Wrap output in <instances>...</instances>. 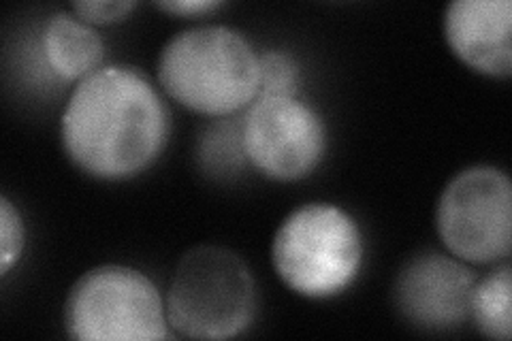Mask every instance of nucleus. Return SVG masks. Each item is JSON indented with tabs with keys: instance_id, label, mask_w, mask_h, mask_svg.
Masks as SVG:
<instances>
[{
	"instance_id": "1",
	"label": "nucleus",
	"mask_w": 512,
	"mask_h": 341,
	"mask_svg": "<svg viewBox=\"0 0 512 341\" xmlns=\"http://www.w3.org/2000/svg\"><path fill=\"white\" fill-rule=\"evenodd\" d=\"M60 141L88 177L133 180L165 152L169 111L139 69L103 64L73 88L60 116Z\"/></svg>"
},
{
	"instance_id": "2",
	"label": "nucleus",
	"mask_w": 512,
	"mask_h": 341,
	"mask_svg": "<svg viewBox=\"0 0 512 341\" xmlns=\"http://www.w3.org/2000/svg\"><path fill=\"white\" fill-rule=\"evenodd\" d=\"M156 77L175 103L207 118H227L259 99V52L237 28H188L163 45Z\"/></svg>"
},
{
	"instance_id": "3",
	"label": "nucleus",
	"mask_w": 512,
	"mask_h": 341,
	"mask_svg": "<svg viewBox=\"0 0 512 341\" xmlns=\"http://www.w3.org/2000/svg\"><path fill=\"white\" fill-rule=\"evenodd\" d=\"M365 237L357 218L333 203H306L288 214L271 241V265L303 299H333L357 282Z\"/></svg>"
},
{
	"instance_id": "4",
	"label": "nucleus",
	"mask_w": 512,
	"mask_h": 341,
	"mask_svg": "<svg viewBox=\"0 0 512 341\" xmlns=\"http://www.w3.org/2000/svg\"><path fill=\"white\" fill-rule=\"evenodd\" d=\"M165 305L175 335L231 339L252 327L259 292L242 256L229 248L197 246L175 265Z\"/></svg>"
},
{
	"instance_id": "5",
	"label": "nucleus",
	"mask_w": 512,
	"mask_h": 341,
	"mask_svg": "<svg viewBox=\"0 0 512 341\" xmlns=\"http://www.w3.org/2000/svg\"><path fill=\"white\" fill-rule=\"evenodd\" d=\"M64 331L79 341H156L169 337L165 297L146 273L101 265L79 275L62 310Z\"/></svg>"
},
{
	"instance_id": "6",
	"label": "nucleus",
	"mask_w": 512,
	"mask_h": 341,
	"mask_svg": "<svg viewBox=\"0 0 512 341\" xmlns=\"http://www.w3.org/2000/svg\"><path fill=\"white\" fill-rule=\"evenodd\" d=\"M436 231L466 265H498L512 248V184L506 171L472 165L448 182L436 205Z\"/></svg>"
},
{
	"instance_id": "7",
	"label": "nucleus",
	"mask_w": 512,
	"mask_h": 341,
	"mask_svg": "<svg viewBox=\"0 0 512 341\" xmlns=\"http://www.w3.org/2000/svg\"><path fill=\"white\" fill-rule=\"evenodd\" d=\"M239 143L250 167L274 182L312 175L327 152V124L299 96H259L239 126Z\"/></svg>"
},
{
	"instance_id": "8",
	"label": "nucleus",
	"mask_w": 512,
	"mask_h": 341,
	"mask_svg": "<svg viewBox=\"0 0 512 341\" xmlns=\"http://www.w3.org/2000/svg\"><path fill=\"white\" fill-rule=\"evenodd\" d=\"M474 271L436 250L414 254L399 269L393 284L397 312L416 329L451 331L470 320Z\"/></svg>"
},
{
	"instance_id": "9",
	"label": "nucleus",
	"mask_w": 512,
	"mask_h": 341,
	"mask_svg": "<svg viewBox=\"0 0 512 341\" xmlns=\"http://www.w3.org/2000/svg\"><path fill=\"white\" fill-rule=\"evenodd\" d=\"M444 39L455 58L478 75H512L510 0H455L444 11Z\"/></svg>"
},
{
	"instance_id": "10",
	"label": "nucleus",
	"mask_w": 512,
	"mask_h": 341,
	"mask_svg": "<svg viewBox=\"0 0 512 341\" xmlns=\"http://www.w3.org/2000/svg\"><path fill=\"white\" fill-rule=\"evenodd\" d=\"M43 60L58 79L82 81L103 67L105 41L73 11H56L39 32Z\"/></svg>"
},
{
	"instance_id": "11",
	"label": "nucleus",
	"mask_w": 512,
	"mask_h": 341,
	"mask_svg": "<svg viewBox=\"0 0 512 341\" xmlns=\"http://www.w3.org/2000/svg\"><path fill=\"white\" fill-rule=\"evenodd\" d=\"M512 269L508 261L495 265L485 278L476 280L470 299V320L489 339L512 337Z\"/></svg>"
},
{
	"instance_id": "12",
	"label": "nucleus",
	"mask_w": 512,
	"mask_h": 341,
	"mask_svg": "<svg viewBox=\"0 0 512 341\" xmlns=\"http://www.w3.org/2000/svg\"><path fill=\"white\" fill-rule=\"evenodd\" d=\"M301 69L291 52L267 50L259 54V96H297Z\"/></svg>"
},
{
	"instance_id": "13",
	"label": "nucleus",
	"mask_w": 512,
	"mask_h": 341,
	"mask_svg": "<svg viewBox=\"0 0 512 341\" xmlns=\"http://www.w3.org/2000/svg\"><path fill=\"white\" fill-rule=\"evenodd\" d=\"M26 248V224L18 205L9 197L0 199V275L7 278L9 271L20 263Z\"/></svg>"
},
{
	"instance_id": "14",
	"label": "nucleus",
	"mask_w": 512,
	"mask_h": 341,
	"mask_svg": "<svg viewBox=\"0 0 512 341\" xmlns=\"http://www.w3.org/2000/svg\"><path fill=\"white\" fill-rule=\"evenodd\" d=\"M135 7L131 0H77L71 11L90 26H109L126 20Z\"/></svg>"
},
{
	"instance_id": "15",
	"label": "nucleus",
	"mask_w": 512,
	"mask_h": 341,
	"mask_svg": "<svg viewBox=\"0 0 512 341\" xmlns=\"http://www.w3.org/2000/svg\"><path fill=\"white\" fill-rule=\"evenodd\" d=\"M222 7L224 3L220 0H163V3H156V9L178 15V18H203Z\"/></svg>"
}]
</instances>
